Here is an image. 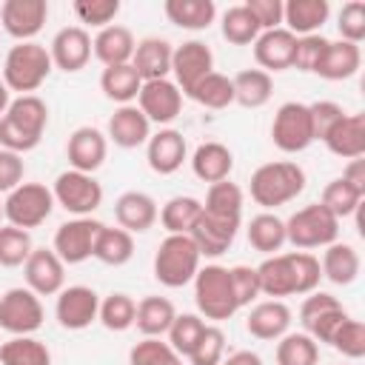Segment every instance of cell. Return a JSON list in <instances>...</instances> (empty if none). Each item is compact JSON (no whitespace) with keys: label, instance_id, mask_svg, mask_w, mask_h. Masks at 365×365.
I'll return each mask as SVG.
<instances>
[{"label":"cell","instance_id":"1","mask_svg":"<svg viewBox=\"0 0 365 365\" xmlns=\"http://www.w3.org/2000/svg\"><path fill=\"white\" fill-rule=\"evenodd\" d=\"M259 294L271 299H285L294 294H311L317 291L322 279L319 259L308 251H288V254H271L257 265Z\"/></svg>","mask_w":365,"mask_h":365},{"label":"cell","instance_id":"2","mask_svg":"<svg viewBox=\"0 0 365 365\" xmlns=\"http://www.w3.org/2000/svg\"><path fill=\"white\" fill-rule=\"evenodd\" d=\"M48 125V106L37 94H20L0 117V148L26 154L40 145Z\"/></svg>","mask_w":365,"mask_h":365},{"label":"cell","instance_id":"3","mask_svg":"<svg viewBox=\"0 0 365 365\" xmlns=\"http://www.w3.org/2000/svg\"><path fill=\"white\" fill-rule=\"evenodd\" d=\"M251 200L257 205H262L265 211L279 208L291 200H297L305 191V171L302 165H297L294 160H274V163H262L254 174H251Z\"/></svg>","mask_w":365,"mask_h":365},{"label":"cell","instance_id":"4","mask_svg":"<svg viewBox=\"0 0 365 365\" xmlns=\"http://www.w3.org/2000/svg\"><path fill=\"white\" fill-rule=\"evenodd\" d=\"M54 63L46 46L29 40V43H17L9 48L6 60H3V83L9 86V91L17 94H34L51 74Z\"/></svg>","mask_w":365,"mask_h":365},{"label":"cell","instance_id":"5","mask_svg":"<svg viewBox=\"0 0 365 365\" xmlns=\"http://www.w3.org/2000/svg\"><path fill=\"white\" fill-rule=\"evenodd\" d=\"M200 259L202 257L188 234H168L154 254V277L165 288H182L194 282Z\"/></svg>","mask_w":365,"mask_h":365},{"label":"cell","instance_id":"6","mask_svg":"<svg viewBox=\"0 0 365 365\" xmlns=\"http://www.w3.org/2000/svg\"><path fill=\"white\" fill-rule=\"evenodd\" d=\"M194 302H197L200 317L214 319V322L231 319L240 311L234 288H231V274H228L225 265L211 262V265L197 271V277H194Z\"/></svg>","mask_w":365,"mask_h":365},{"label":"cell","instance_id":"7","mask_svg":"<svg viewBox=\"0 0 365 365\" xmlns=\"http://www.w3.org/2000/svg\"><path fill=\"white\" fill-rule=\"evenodd\" d=\"M336 237H339V220L319 202H311L285 220V242H291L299 251L325 248L336 242Z\"/></svg>","mask_w":365,"mask_h":365},{"label":"cell","instance_id":"8","mask_svg":"<svg viewBox=\"0 0 365 365\" xmlns=\"http://www.w3.org/2000/svg\"><path fill=\"white\" fill-rule=\"evenodd\" d=\"M54 211V194L43 182H20L3 200V217L23 231L43 225Z\"/></svg>","mask_w":365,"mask_h":365},{"label":"cell","instance_id":"9","mask_svg":"<svg viewBox=\"0 0 365 365\" xmlns=\"http://www.w3.org/2000/svg\"><path fill=\"white\" fill-rule=\"evenodd\" d=\"M51 194H54V202L74 217H91L103 205V185L94 180V174H83L74 168L57 174Z\"/></svg>","mask_w":365,"mask_h":365},{"label":"cell","instance_id":"10","mask_svg":"<svg viewBox=\"0 0 365 365\" xmlns=\"http://www.w3.org/2000/svg\"><path fill=\"white\" fill-rule=\"evenodd\" d=\"M46 319L43 302L29 288H9L0 297V328L11 336H31Z\"/></svg>","mask_w":365,"mask_h":365},{"label":"cell","instance_id":"11","mask_svg":"<svg viewBox=\"0 0 365 365\" xmlns=\"http://www.w3.org/2000/svg\"><path fill=\"white\" fill-rule=\"evenodd\" d=\"M271 140L282 154H299L314 143L311 114L305 103H282L271 123Z\"/></svg>","mask_w":365,"mask_h":365},{"label":"cell","instance_id":"12","mask_svg":"<svg viewBox=\"0 0 365 365\" xmlns=\"http://www.w3.org/2000/svg\"><path fill=\"white\" fill-rule=\"evenodd\" d=\"M103 228L100 220H91V217H74V220H66L63 225H57L54 231V245L51 251L63 259V265H80L91 257L94 251V240H97V231Z\"/></svg>","mask_w":365,"mask_h":365},{"label":"cell","instance_id":"13","mask_svg":"<svg viewBox=\"0 0 365 365\" xmlns=\"http://www.w3.org/2000/svg\"><path fill=\"white\" fill-rule=\"evenodd\" d=\"M46 20H48L46 0H6L0 6V26L17 43L34 40L46 26Z\"/></svg>","mask_w":365,"mask_h":365},{"label":"cell","instance_id":"14","mask_svg":"<svg viewBox=\"0 0 365 365\" xmlns=\"http://www.w3.org/2000/svg\"><path fill=\"white\" fill-rule=\"evenodd\" d=\"M100 314V297L88 285H68L57 294L54 317L66 331H83L88 328Z\"/></svg>","mask_w":365,"mask_h":365},{"label":"cell","instance_id":"15","mask_svg":"<svg viewBox=\"0 0 365 365\" xmlns=\"http://www.w3.org/2000/svg\"><path fill=\"white\" fill-rule=\"evenodd\" d=\"M214 71V54L202 40H185L171 54V74L182 94H188L205 74Z\"/></svg>","mask_w":365,"mask_h":365},{"label":"cell","instance_id":"16","mask_svg":"<svg viewBox=\"0 0 365 365\" xmlns=\"http://www.w3.org/2000/svg\"><path fill=\"white\" fill-rule=\"evenodd\" d=\"M23 277L26 288L37 297H54L66 288V265L51 248H31L29 259L23 262Z\"/></svg>","mask_w":365,"mask_h":365},{"label":"cell","instance_id":"17","mask_svg":"<svg viewBox=\"0 0 365 365\" xmlns=\"http://www.w3.org/2000/svg\"><path fill=\"white\" fill-rule=\"evenodd\" d=\"M137 108L145 114L148 123L165 125V123L177 120V114L182 111V91L168 77L148 80V83H143V88L137 94Z\"/></svg>","mask_w":365,"mask_h":365},{"label":"cell","instance_id":"18","mask_svg":"<svg viewBox=\"0 0 365 365\" xmlns=\"http://www.w3.org/2000/svg\"><path fill=\"white\" fill-rule=\"evenodd\" d=\"M106 154H108V140L100 128L94 125H80L68 134V143H66V157H68V165L74 171H83V174H94L103 163H106Z\"/></svg>","mask_w":365,"mask_h":365},{"label":"cell","instance_id":"19","mask_svg":"<svg viewBox=\"0 0 365 365\" xmlns=\"http://www.w3.org/2000/svg\"><path fill=\"white\" fill-rule=\"evenodd\" d=\"M48 54L57 68L74 74V71L86 68V63L91 60V34L83 26H66L54 34Z\"/></svg>","mask_w":365,"mask_h":365},{"label":"cell","instance_id":"20","mask_svg":"<svg viewBox=\"0 0 365 365\" xmlns=\"http://www.w3.org/2000/svg\"><path fill=\"white\" fill-rule=\"evenodd\" d=\"M185 154H188V145H185V137L182 131L177 128H160L157 134L148 137L145 143V160H148V168L154 174H174L182 168L185 163Z\"/></svg>","mask_w":365,"mask_h":365},{"label":"cell","instance_id":"21","mask_svg":"<svg viewBox=\"0 0 365 365\" xmlns=\"http://www.w3.org/2000/svg\"><path fill=\"white\" fill-rule=\"evenodd\" d=\"M245 328L254 339L262 342H277L279 336L288 334L291 328V308L282 299H262L248 311Z\"/></svg>","mask_w":365,"mask_h":365},{"label":"cell","instance_id":"22","mask_svg":"<svg viewBox=\"0 0 365 365\" xmlns=\"http://www.w3.org/2000/svg\"><path fill=\"white\" fill-rule=\"evenodd\" d=\"M325 148L342 160H356L365 154V114L356 111V114H342L331 128L328 134L322 137Z\"/></svg>","mask_w":365,"mask_h":365},{"label":"cell","instance_id":"23","mask_svg":"<svg viewBox=\"0 0 365 365\" xmlns=\"http://www.w3.org/2000/svg\"><path fill=\"white\" fill-rule=\"evenodd\" d=\"M160 217V208L151 194L145 191H123L114 202V220L120 228L128 234H143L148 231Z\"/></svg>","mask_w":365,"mask_h":365},{"label":"cell","instance_id":"24","mask_svg":"<svg viewBox=\"0 0 365 365\" xmlns=\"http://www.w3.org/2000/svg\"><path fill=\"white\" fill-rule=\"evenodd\" d=\"M294 43L297 37L279 26L271 31H259V37L254 40V60L262 71H285L291 68V57H294Z\"/></svg>","mask_w":365,"mask_h":365},{"label":"cell","instance_id":"25","mask_svg":"<svg viewBox=\"0 0 365 365\" xmlns=\"http://www.w3.org/2000/svg\"><path fill=\"white\" fill-rule=\"evenodd\" d=\"M237 231H240V225L225 222V220H217V217L200 211V217H197V222L191 225L188 237L194 240L200 257H222V254L231 248Z\"/></svg>","mask_w":365,"mask_h":365},{"label":"cell","instance_id":"26","mask_svg":"<svg viewBox=\"0 0 365 365\" xmlns=\"http://www.w3.org/2000/svg\"><path fill=\"white\" fill-rule=\"evenodd\" d=\"M171 54H174V48H171L168 40H163V37H143L134 46L131 66H134V71L140 74L143 83L165 80L171 74Z\"/></svg>","mask_w":365,"mask_h":365},{"label":"cell","instance_id":"27","mask_svg":"<svg viewBox=\"0 0 365 365\" xmlns=\"http://www.w3.org/2000/svg\"><path fill=\"white\" fill-rule=\"evenodd\" d=\"M148 137H151V123L145 120V114L134 103L120 106L108 117V134H106V140H111L114 145H120V148H137V145L148 143Z\"/></svg>","mask_w":365,"mask_h":365},{"label":"cell","instance_id":"28","mask_svg":"<svg viewBox=\"0 0 365 365\" xmlns=\"http://www.w3.org/2000/svg\"><path fill=\"white\" fill-rule=\"evenodd\" d=\"M134 46H137V40H134L131 29L111 23V26L100 29L97 37L91 40V54H94L106 68H108V66H125V63H131V57H134Z\"/></svg>","mask_w":365,"mask_h":365},{"label":"cell","instance_id":"29","mask_svg":"<svg viewBox=\"0 0 365 365\" xmlns=\"http://www.w3.org/2000/svg\"><path fill=\"white\" fill-rule=\"evenodd\" d=\"M234 168V154L228 145L217 143V140H208V143H200L191 154V171L197 180L202 182H220V180H228Z\"/></svg>","mask_w":365,"mask_h":365},{"label":"cell","instance_id":"30","mask_svg":"<svg viewBox=\"0 0 365 365\" xmlns=\"http://www.w3.org/2000/svg\"><path fill=\"white\" fill-rule=\"evenodd\" d=\"M331 6L328 0H288L282 3V23L294 37L317 34L328 20Z\"/></svg>","mask_w":365,"mask_h":365},{"label":"cell","instance_id":"31","mask_svg":"<svg viewBox=\"0 0 365 365\" xmlns=\"http://www.w3.org/2000/svg\"><path fill=\"white\" fill-rule=\"evenodd\" d=\"M242 188L231 180H220V182H211L208 191H205V202H202V211L217 217V220H225V222H234L240 225L242 222Z\"/></svg>","mask_w":365,"mask_h":365},{"label":"cell","instance_id":"32","mask_svg":"<svg viewBox=\"0 0 365 365\" xmlns=\"http://www.w3.org/2000/svg\"><path fill=\"white\" fill-rule=\"evenodd\" d=\"M319 268H322V277L331 279L334 285H351L359 277L362 262H359V254H356V248L351 242H339L336 240V242L325 245Z\"/></svg>","mask_w":365,"mask_h":365},{"label":"cell","instance_id":"33","mask_svg":"<svg viewBox=\"0 0 365 365\" xmlns=\"http://www.w3.org/2000/svg\"><path fill=\"white\" fill-rule=\"evenodd\" d=\"M359 66H362L359 46H354L348 40H336V43H328V48H325L314 74H319L325 80H348L359 71Z\"/></svg>","mask_w":365,"mask_h":365},{"label":"cell","instance_id":"34","mask_svg":"<svg viewBox=\"0 0 365 365\" xmlns=\"http://www.w3.org/2000/svg\"><path fill=\"white\" fill-rule=\"evenodd\" d=\"M174 317H177L174 302H171L168 297L151 294V297H143V299L137 302L134 325H137V331H140L143 336H163V334H168Z\"/></svg>","mask_w":365,"mask_h":365},{"label":"cell","instance_id":"35","mask_svg":"<svg viewBox=\"0 0 365 365\" xmlns=\"http://www.w3.org/2000/svg\"><path fill=\"white\" fill-rule=\"evenodd\" d=\"M231 86H234V103H240L242 108H262L274 94V80L262 68H242L240 74L231 77Z\"/></svg>","mask_w":365,"mask_h":365},{"label":"cell","instance_id":"36","mask_svg":"<svg viewBox=\"0 0 365 365\" xmlns=\"http://www.w3.org/2000/svg\"><path fill=\"white\" fill-rule=\"evenodd\" d=\"M91 257L100 259L103 265H111V268L125 265V262L134 257V234H128V231L120 228V225H117V228L103 225V228L97 231Z\"/></svg>","mask_w":365,"mask_h":365},{"label":"cell","instance_id":"37","mask_svg":"<svg viewBox=\"0 0 365 365\" xmlns=\"http://www.w3.org/2000/svg\"><path fill=\"white\" fill-rule=\"evenodd\" d=\"M163 11L177 29H188V31H202L217 17L214 0H165Z\"/></svg>","mask_w":365,"mask_h":365},{"label":"cell","instance_id":"38","mask_svg":"<svg viewBox=\"0 0 365 365\" xmlns=\"http://www.w3.org/2000/svg\"><path fill=\"white\" fill-rule=\"evenodd\" d=\"M100 88H103V94L108 100H114L120 106H128V103L137 100V94L143 88V80H140V74L134 71L131 63H125V66H108L100 74Z\"/></svg>","mask_w":365,"mask_h":365},{"label":"cell","instance_id":"39","mask_svg":"<svg viewBox=\"0 0 365 365\" xmlns=\"http://www.w3.org/2000/svg\"><path fill=\"white\" fill-rule=\"evenodd\" d=\"M248 242L254 251L259 254H277L285 245V220H279L271 211H262L257 217H251L248 222Z\"/></svg>","mask_w":365,"mask_h":365},{"label":"cell","instance_id":"40","mask_svg":"<svg viewBox=\"0 0 365 365\" xmlns=\"http://www.w3.org/2000/svg\"><path fill=\"white\" fill-rule=\"evenodd\" d=\"M0 365H51V351L37 336H11L0 342Z\"/></svg>","mask_w":365,"mask_h":365},{"label":"cell","instance_id":"41","mask_svg":"<svg viewBox=\"0 0 365 365\" xmlns=\"http://www.w3.org/2000/svg\"><path fill=\"white\" fill-rule=\"evenodd\" d=\"M202 211V202L197 197H188V194H177L171 197L163 208H160V222L168 234H188L191 225L197 222Z\"/></svg>","mask_w":365,"mask_h":365},{"label":"cell","instance_id":"42","mask_svg":"<svg viewBox=\"0 0 365 365\" xmlns=\"http://www.w3.org/2000/svg\"><path fill=\"white\" fill-rule=\"evenodd\" d=\"M319 342H314L305 331L285 334L277 339V365H317Z\"/></svg>","mask_w":365,"mask_h":365},{"label":"cell","instance_id":"43","mask_svg":"<svg viewBox=\"0 0 365 365\" xmlns=\"http://www.w3.org/2000/svg\"><path fill=\"white\" fill-rule=\"evenodd\" d=\"M188 97H191L194 103L205 106V108H214V111L228 108V106L234 103L231 77H225V74H220V71H211V74H205V77L188 91Z\"/></svg>","mask_w":365,"mask_h":365},{"label":"cell","instance_id":"44","mask_svg":"<svg viewBox=\"0 0 365 365\" xmlns=\"http://www.w3.org/2000/svg\"><path fill=\"white\" fill-rule=\"evenodd\" d=\"M362 197L365 194H359L354 185H348L342 177H336V180H331L325 188H322V197H319V205H325L336 220H342V217H351V214H356L359 208H362Z\"/></svg>","mask_w":365,"mask_h":365},{"label":"cell","instance_id":"45","mask_svg":"<svg viewBox=\"0 0 365 365\" xmlns=\"http://www.w3.org/2000/svg\"><path fill=\"white\" fill-rule=\"evenodd\" d=\"M220 29H222V37H225L228 43H234V46H248V43H254V40L259 37V26H257V20L251 17V11L245 9V3L225 9Z\"/></svg>","mask_w":365,"mask_h":365},{"label":"cell","instance_id":"46","mask_svg":"<svg viewBox=\"0 0 365 365\" xmlns=\"http://www.w3.org/2000/svg\"><path fill=\"white\" fill-rule=\"evenodd\" d=\"M134 314H137V302L123 294V291H114L108 294L106 299H100V314L97 319L108 328V331H128L134 325Z\"/></svg>","mask_w":365,"mask_h":365},{"label":"cell","instance_id":"47","mask_svg":"<svg viewBox=\"0 0 365 365\" xmlns=\"http://www.w3.org/2000/svg\"><path fill=\"white\" fill-rule=\"evenodd\" d=\"M31 234L17 228V225H0V265L3 268H17L29 259L31 254Z\"/></svg>","mask_w":365,"mask_h":365},{"label":"cell","instance_id":"48","mask_svg":"<svg viewBox=\"0 0 365 365\" xmlns=\"http://www.w3.org/2000/svg\"><path fill=\"white\" fill-rule=\"evenodd\" d=\"M128 365H182V356L160 336H143L128 351Z\"/></svg>","mask_w":365,"mask_h":365},{"label":"cell","instance_id":"49","mask_svg":"<svg viewBox=\"0 0 365 365\" xmlns=\"http://www.w3.org/2000/svg\"><path fill=\"white\" fill-rule=\"evenodd\" d=\"M222 356H225V334H222L220 325H208L205 322L200 339L194 342V348H191V354L185 359L191 365H220Z\"/></svg>","mask_w":365,"mask_h":365},{"label":"cell","instance_id":"50","mask_svg":"<svg viewBox=\"0 0 365 365\" xmlns=\"http://www.w3.org/2000/svg\"><path fill=\"white\" fill-rule=\"evenodd\" d=\"M202 328H205V319L200 314H177L174 322H171V328H168V345L185 359L191 354L194 342L200 339Z\"/></svg>","mask_w":365,"mask_h":365},{"label":"cell","instance_id":"51","mask_svg":"<svg viewBox=\"0 0 365 365\" xmlns=\"http://www.w3.org/2000/svg\"><path fill=\"white\" fill-rule=\"evenodd\" d=\"M328 345L334 351H339L342 356H348V359H362L365 356V322L354 319V317H345V322L334 331Z\"/></svg>","mask_w":365,"mask_h":365},{"label":"cell","instance_id":"52","mask_svg":"<svg viewBox=\"0 0 365 365\" xmlns=\"http://www.w3.org/2000/svg\"><path fill=\"white\" fill-rule=\"evenodd\" d=\"M74 14L91 29H106L120 14V0H74Z\"/></svg>","mask_w":365,"mask_h":365},{"label":"cell","instance_id":"53","mask_svg":"<svg viewBox=\"0 0 365 365\" xmlns=\"http://www.w3.org/2000/svg\"><path fill=\"white\" fill-rule=\"evenodd\" d=\"M331 40H325L322 34H305V37H297L294 43V57H291V68H299V71H317L325 48H328Z\"/></svg>","mask_w":365,"mask_h":365},{"label":"cell","instance_id":"54","mask_svg":"<svg viewBox=\"0 0 365 365\" xmlns=\"http://www.w3.org/2000/svg\"><path fill=\"white\" fill-rule=\"evenodd\" d=\"M336 29L342 34V40L359 46L365 40V3L362 0H351L339 9V17H336Z\"/></svg>","mask_w":365,"mask_h":365},{"label":"cell","instance_id":"55","mask_svg":"<svg viewBox=\"0 0 365 365\" xmlns=\"http://www.w3.org/2000/svg\"><path fill=\"white\" fill-rule=\"evenodd\" d=\"M345 317H348V311H345L342 302H339V305H334V308H328V311H319L317 317L305 319L302 328H305V334H308L314 342H331L334 331L345 322Z\"/></svg>","mask_w":365,"mask_h":365},{"label":"cell","instance_id":"56","mask_svg":"<svg viewBox=\"0 0 365 365\" xmlns=\"http://www.w3.org/2000/svg\"><path fill=\"white\" fill-rule=\"evenodd\" d=\"M228 274H231V288H234L237 305H240V308L251 305V302L259 297L257 268H251V265H234V268H228Z\"/></svg>","mask_w":365,"mask_h":365},{"label":"cell","instance_id":"57","mask_svg":"<svg viewBox=\"0 0 365 365\" xmlns=\"http://www.w3.org/2000/svg\"><path fill=\"white\" fill-rule=\"evenodd\" d=\"M308 114H311V128H314V140H322L328 134V128L345 114L339 103L334 100H317V103H308Z\"/></svg>","mask_w":365,"mask_h":365},{"label":"cell","instance_id":"58","mask_svg":"<svg viewBox=\"0 0 365 365\" xmlns=\"http://www.w3.org/2000/svg\"><path fill=\"white\" fill-rule=\"evenodd\" d=\"M245 9L257 20L259 31H271L282 26V0H245Z\"/></svg>","mask_w":365,"mask_h":365},{"label":"cell","instance_id":"59","mask_svg":"<svg viewBox=\"0 0 365 365\" xmlns=\"http://www.w3.org/2000/svg\"><path fill=\"white\" fill-rule=\"evenodd\" d=\"M23 174H26L23 157H20V154H14V151L0 148V194L14 191V188L23 182Z\"/></svg>","mask_w":365,"mask_h":365},{"label":"cell","instance_id":"60","mask_svg":"<svg viewBox=\"0 0 365 365\" xmlns=\"http://www.w3.org/2000/svg\"><path fill=\"white\" fill-rule=\"evenodd\" d=\"M342 180L348 185H354L359 194H365V160L356 157V160H348V165L342 168Z\"/></svg>","mask_w":365,"mask_h":365},{"label":"cell","instance_id":"61","mask_svg":"<svg viewBox=\"0 0 365 365\" xmlns=\"http://www.w3.org/2000/svg\"><path fill=\"white\" fill-rule=\"evenodd\" d=\"M220 365H262V356L254 351H234L231 356H222Z\"/></svg>","mask_w":365,"mask_h":365},{"label":"cell","instance_id":"62","mask_svg":"<svg viewBox=\"0 0 365 365\" xmlns=\"http://www.w3.org/2000/svg\"><path fill=\"white\" fill-rule=\"evenodd\" d=\"M9 103H11V91H9V86L0 80V117L6 114V108H9Z\"/></svg>","mask_w":365,"mask_h":365},{"label":"cell","instance_id":"63","mask_svg":"<svg viewBox=\"0 0 365 365\" xmlns=\"http://www.w3.org/2000/svg\"><path fill=\"white\" fill-rule=\"evenodd\" d=\"M0 217H3V200H0Z\"/></svg>","mask_w":365,"mask_h":365}]
</instances>
